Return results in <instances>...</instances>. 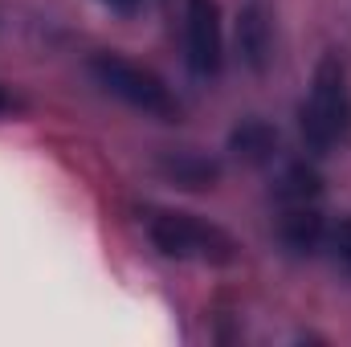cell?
<instances>
[{
  "label": "cell",
  "instance_id": "obj_1",
  "mask_svg": "<svg viewBox=\"0 0 351 347\" xmlns=\"http://www.w3.org/2000/svg\"><path fill=\"white\" fill-rule=\"evenodd\" d=\"M298 127H302V139L315 156H327L331 147H339L351 135V74L343 53L331 49L315 66L311 94L298 110Z\"/></svg>",
  "mask_w": 351,
  "mask_h": 347
},
{
  "label": "cell",
  "instance_id": "obj_2",
  "mask_svg": "<svg viewBox=\"0 0 351 347\" xmlns=\"http://www.w3.org/2000/svg\"><path fill=\"white\" fill-rule=\"evenodd\" d=\"M90 78L106 94H114L119 102H127L131 110H143L160 123H176L184 115L176 90L156 70H147V66H139L123 53H94L90 58Z\"/></svg>",
  "mask_w": 351,
  "mask_h": 347
},
{
  "label": "cell",
  "instance_id": "obj_3",
  "mask_svg": "<svg viewBox=\"0 0 351 347\" xmlns=\"http://www.w3.org/2000/svg\"><path fill=\"white\" fill-rule=\"evenodd\" d=\"M147 233H152V246L172 261H204V265L237 261V241L221 225H213L196 213H172V208L156 213L147 221Z\"/></svg>",
  "mask_w": 351,
  "mask_h": 347
},
{
  "label": "cell",
  "instance_id": "obj_4",
  "mask_svg": "<svg viewBox=\"0 0 351 347\" xmlns=\"http://www.w3.org/2000/svg\"><path fill=\"white\" fill-rule=\"evenodd\" d=\"M184 58L200 82L221 74L225 33H221V4L217 0H184Z\"/></svg>",
  "mask_w": 351,
  "mask_h": 347
},
{
  "label": "cell",
  "instance_id": "obj_5",
  "mask_svg": "<svg viewBox=\"0 0 351 347\" xmlns=\"http://www.w3.org/2000/svg\"><path fill=\"white\" fill-rule=\"evenodd\" d=\"M237 53L254 74H265L278 58L274 53V16L262 0H250L237 16Z\"/></svg>",
  "mask_w": 351,
  "mask_h": 347
},
{
  "label": "cell",
  "instance_id": "obj_6",
  "mask_svg": "<svg viewBox=\"0 0 351 347\" xmlns=\"http://www.w3.org/2000/svg\"><path fill=\"white\" fill-rule=\"evenodd\" d=\"M278 241L286 254L294 258H311L323 250L327 241V221L319 213V204H282V217H278Z\"/></svg>",
  "mask_w": 351,
  "mask_h": 347
},
{
  "label": "cell",
  "instance_id": "obj_7",
  "mask_svg": "<svg viewBox=\"0 0 351 347\" xmlns=\"http://www.w3.org/2000/svg\"><path fill=\"white\" fill-rule=\"evenodd\" d=\"M156 172L168 184H176V188L204 192V188H217L221 164L213 156H204V152H160L156 156Z\"/></svg>",
  "mask_w": 351,
  "mask_h": 347
},
{
  "label": "cell",
  "instance_id": "obj_8",
  "mask_svg": "<svg viewBox=\"0 0 351 347\" xmlns=\"http://www.w3.org/2000/svg\"><path fill=\"white\" fill-rule=\"evenodd\" d=\"M229 152H233V160H241V164H250V168L274 164V156H278V127L265 123V119H258V115L241 119V123L229 131Z\"/></svg>",
  "mask_w": 351,
  "mask_h": 347
},
{
  "label": "cell",
  "instance_id": "obj_9",
  "mask_svg": "<svg viewBox=\"0 0 351 347\" xmlns=\"http://www.w3.org/2000/svg\"><path fill=\"white\" fill-rule=\"evenodd\" d=\"M274 196H278V204H319V196H323V176H319L315 164L294 160V164L282 168L278 184H274Z\"/></svg>",
  "mask_w": 351,
  "mask_h": 347
},
{
  "label": "cell",
  "instance_id": "obj_10",
  "mask_svg": "<svg viewBox=\"0 0 351 347\" xmlns=\"http://www.w3.org/2000/svg\"><path fill=\"white\" fill-rule=\"evenodd\" d=\"M327 254H331V265L343 274V278H351V217H343L335 229H327Z\"/></svg>",
  "mask_w": 351,
  "mask_h": 347
},
{
  "label": "cell",
  "instance_id": "obj_11",
  "mask_svg": "<svg viewBox=\"0 0 351 347\" xmlns=\"http://www.w3.org/2000/svg\"><path fill=\"white\" fill-rule=\"evenodd\" d=\"M16 110H21V98H16L12 90L0 86V119H4V115H16Z\"/></svg>",
  "mask_w": 351,
  "mask_h": 347
},
{
  "label": "cell",
  "instance_id": "obj_12",
  "mask_svg": "<svg viewBox=\"0 0 351 347\" xmlns=\"http://www.w3.org/2000/svg\"><path fill=\"white\" fill-rule=\"evenodd\" d=\"M102 4H106L110 12H135V8H139L143 0H102Z\"/></svg>",
  "mask_w": 351,
  "mask_h": 347
}]
</instances>
